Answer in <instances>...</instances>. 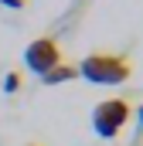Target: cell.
I'll list each match as a JSON object with an SVG mask.
<instances>
[{
    "label": "cell",
    "instance_id": "1",
    "mask_svg": "<svg viewBox=\"0 0 143 146\" xmlns=\"http://www.w3.org/2000/svg\"><path fill=\"white\" fill-rule=\"evenodd\" d=\"M78 75L92 85H119L133 75V61L123 54H112V51H92L82 58Z\"/></svg>",
    "mask_w": 143,
    "mask_h": 146
},
{
    "label": "cell",
    "instance_id": "2",
    "mask_svg": "<svg viewBox=\"0 0 143 146\" xmlns=\"http://www.w3.org/2000/svg\"><path fill=\"white\" fill-rule=\"evenodd\" d=\"M130 115H133V109H130L126 99H102L92 109V129L102 139H116L123 133V126L130 122Z\"/></svg>",
    "mask_w": 143,
    "mask_h": 146
},
{
    "label": "cell",
    "instance_id": "3",
    "mask_svg": "<svg viewBox=\"0 0 143 146\" xmlns=\"http://www.w3.org/2000/svg\"><path fill=\"white\" fill-rule=\"evenodd\" d=\"M24 65L27 72H34L37 78L44 72H51L55 65H61V48L55 37H34L27 48H24Z\"/></svg>",
    "mask_w": 143,
    "mask_h": 146
},
{
    "label": "cell",
    "instance_id": "4",
    "mask_svg": "<svg viewBox=\"0 0 143 146\" xmlns=\"http://www.w3.org/2000/svg\"><path fill=\"white\" fill-rule=\"evenodd\" d=\"M75 75H78V68L61 61V65H55L51 72H44V75H41V85H61V82H72Z\"/></svg>",
    "mask_w": 143,
    "mask_h": 146
},
{
    "label": "cell",
    "instance_id": "5",
    "mask_svg": "<svg viewBox=\"0 0 143 146\" xmlns=\"http://www.w3.org/2000/svg\"><path fill=\"white\" fill-rule=\"evenodd\" d=\"M21 85H24V78H21V72H7V75H3V92H7V95L21 92Z\"/></svg>",
    "mask_w": 143,
    "mask_h": 146
},
{
    "label": "cell",
    "instance_id": "6",
    "mask_svg": "<svg viewBox=\"0 0 143 146\" xmlns=\"http://www.w3.org/2000/svg\"><path fill=\"white\" fill-rule=\"evenodd\" d=\"M3 7H10V10H21V7H27V0H0Z\"/></svg>",
    "mask_w": 143,
    "mask_h": 146
},
{
    "label": "cell",
    "instance_id": "7",
    "mask_svg": "<svg viewBox=\"0 0 143 146\" xmlns=\"http://www.w3.org/2000/svg\"><path fill=\"white\" fill-rule=\"evenodd\" d=\"M133 115H136V126H140V133H143V106H136V109H133Z\"/></svg>",
    "mask_w": 143,
    "mask_h": 146
},
{
    "label": "cell",
    "instance_id": "8",
    "mask_svg": "<svg viewBox=\"0 0 143 146\" xmlns=\"http://www.w3.org/2000/svg\"><path fill=\"white\" fill-rule=\"evenodd\" d=\"M27 146H34V143H27Z\"/></svg>",
    "mask_w": 143,
    "mask_h": 146
}]
</instances>
